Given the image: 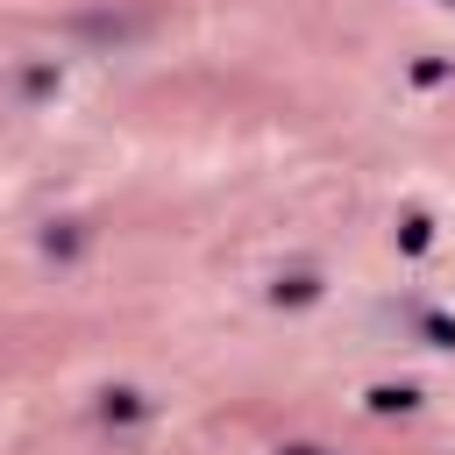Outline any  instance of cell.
Segmentation results:
<instances>
[{
    "mask_svg": "<svg viewBox=\"0 0 455 455\" xmlns=\"http://www.w3.org/2000/svg\"><path fill=\"white\" fill-rule=\"evenodd\" d=\"M71 36L78 43H135V36H149V14H114V7H92V14H78L71 21Z\"/></svg>",
    "mask_w": 455,
    "mask_h": 455,
    "instance_id": "obj_1",
    "label": "cell"
},
{
    "mask_svg": "<svg viewBox=\"0 0 455 455\" xmlns=\"http://www.w3.org/2000/svg\"><path fill=\"white\" fill-rule=\"evenodd\" d=\"M156 405H149V391H135V384H107L100 391V419L107 427H142Z\"/></svg>",
    "mask_w": 455,
    "mask_h": 455,
    "instance_id": "obj_2",
    "label": "cell"
},
{
    "mask_svg": "<svg viewBox=\"0 0 455 455\" xmlns=\"http://www.w3.org/2000/svg\"><path fill=\"white\" fill-rule=\"evenodd\" d=\"M85 242H92L85 220H50V228H43V256H50V263H78Z\"/></svg>",
    "mask_w": 455,
    "mask_h": 455,
    "instance_id": "obj_3",
    "label": "cell"
},
{
    "mask_svg": "<svg viewBox=\"0 0 455 455\" xmlns=\"http://www.w3.org/2000/svg\"><path fill=\"white\" fill-rule=\"evenodd\" d=\"M320 291H327L320 270H284V277L270 284V306H291V313H299V306H320Z\"/></svg>",
    "mask_w": 455,
    "mask_h": 455,
    "instance_id": "obj_4",
    "label": "cell"
},
{
    "mask_svg": "<svg viewBox=\"0 0 455 455\" xmlns=\"http://www.w3.org/2000/svg\"><path fill=\"white\" fill-rule=\"evenodd\" d=\"M398 249H405V256H427V249H434V213H427V206H405V213H398Z\"/></svg>",
    "mask_w": 455,
    "mask_h": 455,
    "instance_id": "obj_5",
    "label": "cell"
},
{
    "mask_svg": "<svg viewBox=\"0 0 455 455\" xmlns=\"http://www.w3.org/2000/svg\"><path fill=\"white\" fill-rule=\"evenodd\" d=\"M64 85V71H57V57H36V64H21V100H50Z\"/></svg>",
    "mask_w": 455,
    "mask_h": 455,
    "instance_id": "obj_6",
    "label": "cell"
},
{
    "mask_svg": "<svg viewBox=\"0 0 455 455\" xmlns=\"http://www.w3.org/2000/svg\"><path fill=\"white\" fill-rule=\"evenodd\" d=\"M363 405H370V412H412V405H419V384H370Z\"/></svg>",
    "mask_w": 455,
    "mask_h": 455,
    "instance_id": "obj_7",
    "label": "cell"
},
{
    "mask_svg": "<svg viewBox=\"0 0 455 455\" xmlns=\"http://www.w3.org/2000/svg\"><path fill=\"white\" fill-rule=\"evenodd\" d=\"M448 78H455L448 57H412V85H448Z\"/></svg>",
    "mask_w": 455,
    "mask_h": 455,
    "instance_id": "obj_8",
    "label": "cell"
},
{
    "mask_svg": "<svg viewBox=\"0 0 455 455\" xmlns=\"http://www.w3.org/2000/svg\"><path fill=\"white\" fill-rule=\"evenodd\" d=\"M419 334H427L434 348H455V320H448V313H419Z\"/></svg>",
    "mask_w": 455,
    "mask_h": 455,
    "instance_id": "obj_9",
    "label": "cell"
},
{
    "mask_svg": "<svg viewBox=\"0 0 455 455\" xmlns=\"http://www.w3.org/2000/svg\"><path fill=\"white\" fill-rule=\"evenodd\" d=\"M277 455H334V448H320V441H284Z\"/></svg>",
    "mask_w": 455,
    "mask_h": 455,
    "instance_id": "obj_10",
    "label": "cell"
},
{
    "mask_svg": "<svg viewBox=\"0 0 455 455\" xmlns=\"http://www.w3.org/2000/svg\"><path fill=\"white\" fill-rule=\"evenodd\" d=\"M448 7H455V0H448Z\"/></svg>",
    "mask_w": 455,
    "mask_h": 455,
    "instance_id": "obj_11",
    "label": "cell"
}]
</instances>
